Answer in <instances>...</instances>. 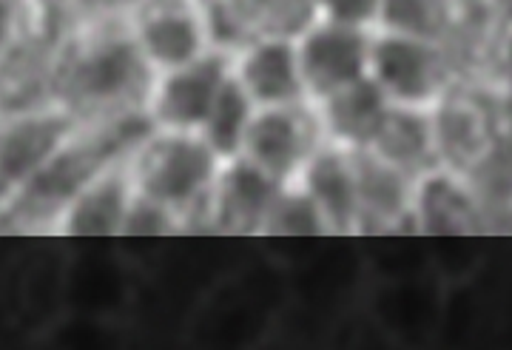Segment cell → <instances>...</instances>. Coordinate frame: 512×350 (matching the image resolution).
I'll list each match as a JSON object with an SVG mask.
<instances>
[{
    "label": "cell",
    "mask_w": 512,
    "mask_h": 350,
    "mask_svg": "<svg viewBox=\"0 0 512 350\" xmlns=\"http://www.w3.org/2000/svg\"><path fill=\"white\" fill-rule=\"evenodd\" d=\"M282 183L254 166L248 157L225 160L208 205V225L222 234H262Z\"/></svg>",
    "instance_id": "7c38bea8"
},
{
    "label": "cell",
    "mask_w": 512,
    "mask_h": 350,
    "mask_svg": "<svg viewBox=\"0 0 512 350\" xmlns=\"http://www.w3.org/2000/svg\"><path fill=\"white\" fill-rule=\"evenodd\" d=\"M325 143V129L313 103L256 109L245 134L242 157L271 174L276 183L288 185Z\"/></svg>",
    "instance_id": "277c9868"
},
{
    "label": "cell",
    "mask_w": 512,
    "mask_h": 350,
    "mask_svg": "<svg viewBox=\"0 0 512 350\" xmlns=\"http://www.w3.org/2000/svg\"><path fill=\"white\" fill-rule=\"evenodd\" d=\"M37 3H40V9H46V6H60V3H63V0H37Z\"/></svg>",
    "instance_id": "d4e9b609"
},
{
    "label": "cell",
    "mask_w": 512,
    "mask_h": 350,
    "mask_svg": "<svg viewBox=\"0 0 512 350\" xmlns=\"http://www.w3.org/2000/svg\"><path fill=\"white\" fill-rule=\"evenodd\" d=\"M370 77L393 106L413 109H436L441 97L458 83L450 46L393 32H373Z\"/></svg>",
    "instance_id": "3957f363"
},
{
    "label": "cell",
    "mask_w": 512,
    "mask_h": 350,
    "mask_svg": "<svg viewBox=\"0 0 512 350\" xmlns=\"http://www.w3.org/2000/svg\"><path fill=\"white\" fill-rule=\"evenodd\" d=\"M128 154L111 160L77 191V197L52 225V231L63 237H123L128 205L137 194Z\"/></svg>",
    "instance_id": "8fae6325"
},
{
    "label": "cell",
    "mask_w": 512,
    "mask_h": 350,
    "mask_svg": "<svg viewBox=\"0 0 512 350\" xmlns=\"http://www.w3.org/2000/svg\"><path fill=\"white\" fill-rule=\"evenodd\" d=\"M356 180H359V208L362 234L365 231H396L402 222H413V188L416 177L382 160L376 151H353Z\"/></svg>",
    "instance_id": "9a60e30c"
},
{
    "label": "cell",
    "mask_w": 512,
    "mask_h": 350,
    "mask_svg": "<svg viewBox=\"0 0 512 350\" xmlns=\"http://www.w3.org/2000/svg\"><path fill=\"white\" fill-rule=\"evenodd\" d=\"M328 222L302 185H282L262 237H328Z\"/></svg>",
    "instance_id": "ffe728a7"
},
{
    "label": "cell",
    "mask_w": 512,
    "mask_h": 350,
    "mask_svg": "<svg viewBox=\"0 0 512 350\" xmlns=\"http://www.w3.org/2000/svg\"><path fill=\"white\" fill-rule=\"evenodd\" d=\"M180 228H183V222L174 211H168L165 205L137 191L131 205H128L123 237H165V234H174Z\"/></svg>",
    "instance_id": "44dd1931"
},
{
    "label": "cell",
    "mask_w": 512,
    "mask_h": 350,
    "mask_svg": "<svg viewBox=\"0 0 512 350\" xmlns=\"http://www.w3.org/2000/svg\"><path fill=\"white\" fill-rule=\"evenodd\" d=\"M390 106L393 103L379 89V83L373 77H365L353 86L330 94L328 100L316 103V111L330 143L359 151V148L373 146Z\"/></svg>",
    "instance_id": "2e32d148"
},
{
    "label": "cell",
    "mask_w": 512,
    "mask_h": 350,
    "mask_svg": "<svg viewBox=\"0 0 512 350\" xmlns=\"http://www.w3.org/2000/svg\"><path fill=\"white\" fill-rule=\"evenodd\" d=\"M254 114L256 103L251 100V94L242 89V83H239L237 74L231 69L228 80L222 83L220 94L214 100V106L208 111V120L202 123L200 129L205 143L214 148V154L220 157L222 163L242 154L245 134H248V126H251Z\"/></svg>",
    "instance_id": "d6986e66"
},
{
    "label": "cell",
    "mask_w": 512,
    "mask_h": 350,
    "mask_svg": "<svg viewBox=\"0 0 512 350\" xmlns=\"http://www.w3.org/2000/svg\"><path fill=\"white\" fill-rule=\"evenodd\" d=\"M504 72L512 86V32H507V40H504Z\"/></svg>",
    "instance_id": "cb8c5ba5"
},
{
    "label": "cell",
    "mask_w": 512,
    "mask_h": 350,
    "mask_svg": "<svg viewBox=\"0 0 512 350\" xmlns=\"http://www.w3.org/2000/svg\"><path fill=\"white\" fill-rule=\"evenodd\" d=\"M140 194L174 211L180 222H208L222 160L200 131L151 129L128 154Z\"/></svg>",
    "instance_id": "7a4b0ae2"
},
{
    "label": "cell",
    "mask_w": 512,
    "mask_h": 350,
    "mask_svg": "<svg viewBox=\"0 0 512 350\" xmlns=\"http://www.w3.org/2000/svg\"><path fill=\"white\" fill-rule=\"evenodd\" d=\"M433 134L441 166L473 174L498 146V123L493 109L456 83L433 109Z\"/></svg>",
    "instance_id": "9c48e42d"
},
{
    "label": "cell",
    "mask_w": 512,
    "mask_h": 350,
    "mask_svg": "<svg viewBox=\"0 0 512 350\" xmlns=\"http://www.w3.org/2000/svg\"><path fill=\"white\" fill-rule=\"evenodd\" d=\"M373 32L350 29L330 20H316L296 37L305 92L313 106L345 86L370 77Z\"/></svg>",
    "instance_id": "52a82bcc"
},
{
    "label": "cell",
    "mask_w": 512,
    "mask_h": 350,
    "mask_svg": "<svg viewBox=\"0 0 512 350\" xmlns=\"http://www.w3.org/2000/svg\"><path fill=\"white\" fill-rule=\"evenodd\" d=\"M370 151L410 177H421L430 168L441 166L433 134V109L390 106Z\"/></svg>",
    "instance_id": "e0dca14e"
},
{
    "label": "cell",
    "mask_w": 512,
    "mask_h": 350,
    "mask_svg": "<svg viewBox=\"0 0 512 350\" xmlns=\"http://www.w3.org/2000/svg\"><path fill=\"white\" fill-rule=\"evenodd\" d=\"M128 26L157 74L180 69L214 49L197 0H137Z\"/></svg>",
    "instance_id": "ba28073f"
},
{
    "label": "cell",
    "mask_w": 512,
    "mask_h": 350,
    "mask_svg": "<svg viewBox=\"0 0 512 350\" xmlns=\"http://www.w3.org/2000/svg\"><path fill=\"white\" fill-rule=\"evenodd\" d=\"M510 214H512V200H510Z\"/></svg>",
    "instance_id": "484cf974"
},
{
    "label": "cell",
    "mask_w": 512,
    "mask_h": 350,
    "mask_svg": "<svg viewBox=\"0 0 512 350\" xmlns=\"http://www.w3.org/2000/svg\"><path fill=\"white\" fill-rule=\"evenodd\" d=\"M484 197L476 183L447 166L430 168L416 177L413 225L424 234H473L484 222Z\"/></svg>",
    "instance_id": "5bb4252c"
},
{
    "label": "cell",
    "mask_w": 512,
    "mask_h": 350,
    "mask_svg": "<svg viewBox=\"0 0 512 350\" xmlns=\"http://www.w3.org/2000/svg\"><path fill=\"white\" fill-rule=\"evenodd\" d=\"M484 15L498 23L504 32H512V0H478Z\"/></svg>",
    "instance_id": "603a6c76"
},
{
    "label": "cell",
    "mask_w": 512,
    "mask_h": 350,
    "mask_svg": "<svg viewBox=\"0 0 512 350\" xmlns=\"http://www.w3.org/2000/svg\"><path fill=\"white\" fill-rule=\"evenodd\" d=\"M464 20V0H382L376 32L450 46Z\"/></svg>",
    "instance_id": "ac0fdd59"
},
{
    "label": "cell",
    "mask_w": 512,
    "mask_h": 350,
    "mask_svg": "<svg viewBox=\"0 0 512 350\" xmlns=\"http://www.w3.org/2000/svg\"><path fill=\"white\" fill-rule=\"evenodd\" d=\"M157 72L140 52L131 26H106L77 40L57 63L55 103L80 120H114L146 111Z\"/></svg>",
    "instance_id": "6da1fadb"
},
{
    "label": "cell",
    "mask_w": 512,
    "mask_h": 350,
    "mask_svg": "<svg viewBox=\"0 0 512 350\" xmlns=\"http://www.w3.org/2000/svg\"><path fill=\"white\" fill-rule=\"evenodd\" d=\"M316 9L322 20L365 32H376L382 18V0H316Z\"/></svg>",
    "instance_id": "7402d4cb"
},
{
    "label": "cell",
    "mask_w": 512,
    "mask_h": 350,
    "mask_svg": "<svg viewBox=\"0 0 512 350\" xmlns=\"http://www.w3.org/2000/svg\"><path fill=\"white\" fill-rule=\"evenodd\" d=\"M231 69V52L208 49L205 55L180 69L157 74L146 103L151 126L168 131H200Z\"/></svg>",
    "instance_id": "8992f818"
},
{
    "label": "cell",
    "mask_w": 512,
    "mask_h": 350,
    "mask_svg": "<svg viewBox=\"0 0 512 350\" xmlns=\"http://www.w3.org/2000/svg\"><path fill=\"white\" fill-rule=\"evenodd\" d=\"M234 74L251 94L256 109L311 103L302 80L296 40L276 35H256L234 52Z\"/></svg>",
    "instance_id": "30bf717a"
},
{
    "label": "cell",
    "mask_w": 512,
    "mask_h": 350,
    "mask_svg": "<svg viewBox=\"0 0 512 350\" xmlns=\"http://www.w3.org/2000/svg\"><path fill=\"white\" fill-rule=\"evenodd\" d=\"M80 117L60 103H40L12 111L0 134L3 197H15L40 168L55 157L80 129Z\"/></svg>",
    "instance_id": "5b68a950"
},
{
    "label": "cell",
    "mask_w": 512,
    "mask_h": 350,
    "mask_svg": "<svg viewBox=\"0 0 512 350\" xmlns=\"http://www.w3.org/2000/svg\"><path fill=\"white\" fill-rule=\"evenodd\" d=\"M308 191L316 208L328 222L330 234H362V208H359V180L353 151L339 143H325L311 154V160L293 180Z\"/></svg>",
    "instance_id": "4fadbf2b"
}]
</instances>
